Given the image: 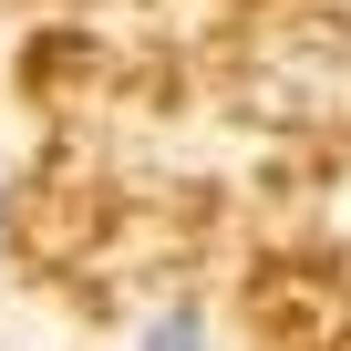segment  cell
I'll return each instance as SVG.
<instances>
[{"label": "cell", "mask_w": 351, "mask_h": 351, "mask_svg": "<svg viewBox=\"0 0 351 351\" xmlns=\"http://www.w3.org/2000/svg\"><path fill=\"white\" fill-rule=\"evenodd\" d=\"M134 351H207V310H186V300L155 310V320L134 330Z\"/></svg>", "instance_id": "1"}]
</instances>
